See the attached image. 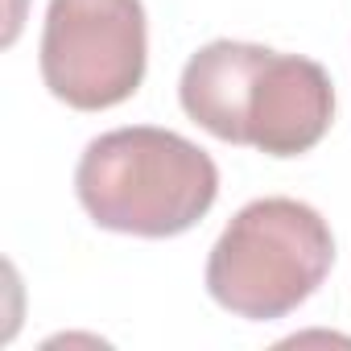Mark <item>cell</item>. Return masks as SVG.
Instances as JSON below:
<instances>
[{
	"instance_id": "3957f363",
	"label": "cell",
	"mask_w": 351,
	"mask_h": 351,
	"mask_svg": "<svg viewBox=\"0 0 351 351\" xmlns=\"http://www.w3.org/2000/svg\"><path fill=\"white\" fill-rule=\"evenodd\" d=\"M149 34L141 0H50L42 79L75 112H104L136 95Z\"/></svg>"
},
{
	"instance_id": "277c9868",
	"label": "cell",
	"mask_w": 351,
	"mask_h": 351,
	"mask_svg": "<svg viewBox=\"0 0 351 351\" xmlns=\"http://www.w3.org/2000/svg\"><path fill=\"white\" fill-rule=\"evenodd\" d=\"M335 120L330 75L302 54L261 50L240 91V145L269 157L310 153Z\"/></svg>"
},
{
	"instance_id": "7a4b0ae2",
	"label": "cell",
	"mask_w": 351,
	"mask_h": 351,
	"mask_svg": "<svg viewBox=\"0 0 351 351\" xmlns=\"http://www.w3.org/2000/svg\"><path fill=\"white\" fill-rule=\"evenodd\" d=\"M330 223L298 199H256L232 215L207 256V289L236 318L273 322L298 310L330 273Z\"/></svg>"
},
{
	"instance_id": "6da1fadb",
	"label": "cell",
	"mask_w": 351,
	"mask_h": 351,
	"mask_svg": "<svg viewBox=\"0 0 351 351\" xmlns=\"http://www.w3.org/2000/svg\"><path fill=\"white\" fill-rule=\"evenodd\" d=\"M83 211L120 236L165 240L191 232L219 195L215 161L169 128H116L95 136L75 169Z\"/></svg>"
}]
</instances>
